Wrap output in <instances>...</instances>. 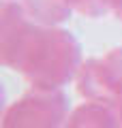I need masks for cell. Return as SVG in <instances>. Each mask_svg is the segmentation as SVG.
<instances>
[{"mask_svg": "<svg viewBox=\"0 0 122 128\" xmlns=\"http://www.w3.org/2000/svg\"><path fill=\"white\" fill-rule=\"evenodd\" d=\"M2 56L39 90H56L77 73L79 45L71 32L34 26L19 4L5 2Z\"/></svg>", "mask_w": 122, "mask_h": 128, "instance_id": "6da1fadb", "label": "cell"}, {"mask_svg": "<svg viewBox=\"0 0 122 128\" xmlns=\"http://www.w3.org/2000/svg\"><path fill=\"white\" fill-rule=\"evenodd\" d=\"M64 115L67 98L56 90H39L7 109L2 128H60Z\"/></svg>", "mask_w": 122, "mask_h": 128, "instance_id": "7a4b0ae2", "label": "cell"}, {"mask_svg": "<svg viewBox=\"0 0 122 128\" xmlns=\"http://www.w3.org/2000/svg\"><path fill=\"white\" fill-rule=\"evenodd\" d=\"M79 92L99 102L122 100V49L90 60L79 68Z\"/></svg>", "mask_w": 122, "mask_h": 128, "instance_id": "3957f363", "label": "cell"}, {"mask_svg": "<svg viewBox=\"0 0 122 128\" xmlns=\"http://www.w3.org/2000/svg\"><path fill=\"white\" fill-rule=\"evenodd\" d=\"M64 128H122V122L118 115H113L107 102L90 100L69 115Z\"/></svg>", "mask_w": 122, "mask_h": 128, "instance_id": "277c9868", "label": "cell"}, {"mask_svg": "<svg viewBox=\"0 0 122 128\" xmlns=\"http://www.w3.org/2000/svg\"><path fill=\"white\" fill-rule=\"evenodd\" d=\"M69 6H75L79 9L81 13H88V15H96L107 6V0H64Z\"/></svg>", "mask_w": 122, "mask_h": 128, "instance_id": "5b68a950", "label": "cell"}, {"mask_svg": "<svg viewBox=\"0 0 122 128\" xmlns=\"http://www.w3.org/2000/svg\"><path fill=\"white\" fill-rule=\"evenodd\" d=\"M107 6H111V9L122 17V0H107Z\"/></svg>", "mask_w": 122, "mask_h": 128, "instance_id": "8992f818", "label": "cell"}, {"mask_svg": "<svg viewBox=\"0 0 122 128\" xmlns=\"http://www.w3.org/2000/svg\"><path fill=\"white\" fill-rule=\"evenodd\" d=\"M118 118H120V122H122V100H120V107H118Z\"/></svg>", "mask_w": 122, "mask_h": 128, "instance_id": "52a82bcc", "label": "cell"}]
</instances>
